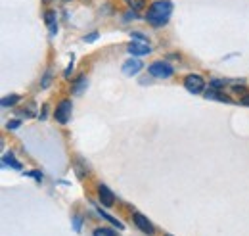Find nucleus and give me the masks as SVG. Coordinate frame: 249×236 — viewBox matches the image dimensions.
<instances>
[{"label":"nucleus","instance_id":"1","mask_svg":"<svg viewBox=\"0 0 249 236\" xmlns=\"http://www.w3.org/2000/svg\"><path fill=\"white\" fill-rule=\"evenodd\" d=\"M171 14H173V2L171 0H157L148 8L146 20H148V23L161 27L171 20Z\"/></svg>","mask_w":249,"mask_h":236},{"label":"nucleus","instance_id":"2","mask_svg":"<svg viewBox=\"0 0 249 236\" xmlns=\"http://www.w3.org/2000/svg\"><path fill=\"white\" fill-rule=\"evenodd\" d=\"M184 89L188 92H192V94H199V92H203V89H205V81H203L201 75L190 73L188 77H184Z\"/></svg>","mask_w":249,"mask_h":236},{"label":"nucleus","instance_id":"3","mask_svg":"<svg viewBox=\"0 0 249 236\" xmlns=\"http://www.w3.org/2000/svg\"><path fill=\"white\" fill-rule=\"evenodd\" d=\"M71 112H73V104H71V100H62L58 106H56V112H54V116H56V121L58 123H62L65 125L69 119H71Z\"/></svg>","mask_w":249,"mask_h":236},{"label":"nucleus","instance_id":"4","mask_svg":"<svg viewBox=\"0 0 249 236\" xmlns=\"http://www.w3.org/2000/svg\"><path fill=\"white\" fill-rule=\"evenodd\" d=\"M150 75L157 77V79H169V77H173V67L167 61H156L150 65Z\"/></svg>","mask_w":249,"mask_h":236},{"label":"nucleus","instance_id":"5","mask_svg":"<svg viewBox=\"0 0 249 236\" xmlns=\"http://www.w3.org/2000/svg\"><path fill=\"white\" fill-rule=\"evenodd\" d=\"M126 50H128V54H132V56H146V54L152 52V46H150L148 40H132V42L126 46Z\"/></svg>","mask_w":249,"mask_h":236},{"label":"nucleus","instance_id":"6","mask_svg":"<svg viewBox=\"0 0 249 236\" xmlns=\"http://www.w3.org/2000/svg\"><path fill=\"white\" fill-rule=\"evenodd\" d=\"M98 198H100L102 206H106V207L113 206V202H115V194H113L106 184H98Z\"/></svg>","mask_w":249,"mask_h":236},{"label":"nucleus","instance_id":"7","mask_svg":"<svg viewBox=\"0 0 249 236\" xmlns=\"http://www.w3.org/2000/svg\"><path fill=\"white\" fill-rule=\"evenodd\" d=\"M132 219H134V225H136L142 233H146V235H154V233H156L154 225H152V223H150L142 213H134V215H132Z\"/></svg>","mask_w":249,"mask_h":236},{"label":"nucleus","instance_id":"8","mask_svg":"<svg viewBox=\"0 0 249 236\" xmlns=\"http://www.w3.org/2000/svg\"><path fill=\"white\" fill-rule=\"evenodd\" d=\"M140 69H142V61L138 58H130L123 63V75H126V77L136 75Z\"/></svg>","mask_w":249,"mask_h":236},{"label":"nucleus","instance_id":"9","mask_svg":"<svg viewBox=\"0 0 249 236\" xmlns=\"http://www.w3.org/2000/svg\"><path fill=\"white\" fill-rule=\"evenodd\" d=\"M44 21H46V25H48V29H50V35H56V33H58V20H56V12L48 10V12L44 14Z\"/></svg>","mask_w":249,"mask_h":236},{"label":"nucleus","instance_id":"10","mask_svg":"<svg viewBox=\"0 0 249 236\" xmlns=\"http://www.w3.org/2000/svg\"><path fill=\"white\" fill-rule=\"evenodd\" d=\"M205 98L207 100H220V102H232L230 96H226L222 90H217L215 87H211V89L205 92Z\"/></svg>","mask_w":249,"mask_h":236},{"label":"nucleus","instance_id":"11","mask_svg":"<svg viewBox=\"0 0 249 236\" xmlns=\"http://www.w3.org/2000/svg\"><path fill=\"white\" fill-rule=\"evenodd\" d=\"M98 213H100V217H104V219H107V221H109V223H111L113 227H117V229H121V231H123V229H124V225H123V223H121V221H117V219H115V217H111L109 213H106V211H102V207H98Z\"/></svg>","mask_w":249,"mask_h":236},{"label":"nucleus","instance_id":"12","mask_svg":"<svg viewBox=\"0 0 249 236\" xmlns=\"http://www.w3.org/2000/svg\"><path fill=\"white\" fill-rule=\"evenodd\" d=\"M19 100H21V96H18V94H14V96H6V98H2L0 106H2V108H12V106H16Z\"/></svg>","mask_w":249,"mask_h":236},{"label":"nucleus","instance_id":"13","mask_svg":"<svg viewBox=\"0 0 249 236\" xmlns=\"http://www.w3.org/2000/svg\"><path fill=\"white\" fill-rule=\"evenodd\" d=\"M87 85H89V83H87L85 75H81V77H79V79L75 81V85H73V92H75V94H81L83 90L87 89Z\"/></svg>","mask_w":249,"mask_h":236},{"label":"nucleus","instance_id":"14","mask_svg":"<svg viewBox=\"0 0 249 236\" xmlns=\"http://www.w3.org/2000/svg\"><path fill=\"white\" fill-rule=\"evenodd\" d=\"M124 4H126L130 10L138 12V10H142V8L146 6V0H124Z\"/></svg>","mask_w":249,"mask_h":236},{"label":"nucleus","instance_id":"15","mask_svg":"<svg viewBox=\"0 0 249 236\" xmlns=\"http://www.w3.org/2000/svg\"><path fill=\"white\" fill-rule=\"evenodd\" d=\"M4 165H12L14 169H21V163H19V161H16L12 154H6V156H4Z\"/></svg>","mask_w":249,"mask_h":236},{"label":"nucleus","instance_id":"16","mask_svg":"<svg viewBox=\"0 0 249 236\" xmlns=\"http://www.w3.org/2000/svg\"><path fill=\"white\" fill-rule=\"evenodd\" d=\"M94 236H117L111 229H107V227H102V229H96L94 231Z\"/></svg>","mask_w":249,"mask_h":236},{"label":"nucleus","instance_id":"17","mask_svg":"<svg viewBox=\"0 0 249 236\" xmlns=\"http://www.w3.org/2000/svg\"><path fill=\"white\" fill-rule=\"evenodd\" d=\"M50 83H52V71L48 69V71L44 73V79H42V83H40V89H46Z\"/></svg>","mask_w":249,"mask_h":236},{"label":"nucleus","instance_id":"18","mask_svg":"<svg viewBox=\"0 0 249 236\" xmlns=\"http://www.w3.org/2000/svg\"><path fill=\"white\" fill-rule=\"evenodd\" d=\"M98 35H100L98 31H94V33H90V35H87V37H85V42H94V40L98 39Z\"/></svg>","mask_w":249,"mask_h":236},{"label":"nucleus","instance_id":"19","mask_svg":"<svg viewBox=\"0 0 249 236\" xmlns=\"http://www.w3.org/2000/svg\"><path fill=\"white\" fill-rule=\"evenodd\" d=\"M6 127H8V129H18V127H19V121H18V119H12V121H8Z\"/></svg>","mask_w":249,"mask_h":236},{"label":"nucleus","instance_id":"20","mask_svg":"<svg viewBox=\"0 0 249 236\" xmlns=\"http://www.w3.org/2000/svg\"><path fill=\"white\" fill-rule=\"evenodd\" d=\"M134 18H136V12H134V10H128V12L124 14V20H126V21H128V20H134Z\"/></svg>","mask_w":249,"mask_h":236},{"label":"nucleus","instance_id":"21","mask_svg":"<svg viewBox=\"0 0 249 236\" xmlns=\"http://www.w3.org/2000/svg\"><path fill=\"white\" fill-rule=\"evenodd\" d=\"M73 223H75V231H81V223H83V219H81L79 215L75 217V221H73Z\"/></svg>","mask_w":249,"mask_h":236},{"label":"nucleus","instance_id":"22","mask_svg":"<svg viewBox=\"0 0 249 236\" xmlns=\"http://www.w3.org/2000/svg\"><path fill=\"white\" fill-rule=\"evenodd\" d=\"M29 175H31V177H35V178H36V180H38V182H40V180H42V173H38V171H33V173H29Z\"/></svg>","mask_w":249,"mask_h":236},{"label":"nucleus","instance_id":"23","mask_svg":"<svg viewBox=\"0 0 249 236\" xmlns=\"http://www.w3.org/2000/svg\"><path fill=\"white\" fill-rule=\"evenodd\" d=\"M242 104H244V106H249V94H248V96H244V98H242Z\"/></svg>","mask_w":249,"mask_h":236},{"label":"nucleus","instance_id":"24","mask_svg":"<svg viewBox=\"0 0 249 236\" xmlns=\"http://www.w3.org/2000/svg\"><path fill=\"white\" fill-rule=\"evenodd\" d=\"M167 236H171V235H167Z\"/></svg>","mask_w":249,"mask_h":236}]
</instances>
